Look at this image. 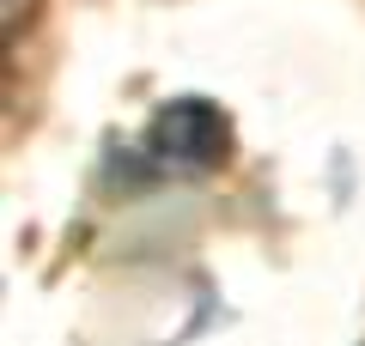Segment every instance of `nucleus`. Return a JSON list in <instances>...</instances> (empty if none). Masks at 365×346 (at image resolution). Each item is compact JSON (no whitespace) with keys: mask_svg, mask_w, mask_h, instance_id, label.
<instances>
[{"mask_svg":"<svg viewBox=\"0 0 365 346\" xmlns=\"http://www.w3.org/2000/svg\"><path fill=\"white\" fill-rule=\"evenodd\" d=\"M232 146V122L213 110L207 98H177L153 115V128H146V152L165 158V164H182V170H207L225 158Z\"/></svg>","mask_w":365,"mask_h":346,"instance_id":"nucleus-1","label":"nucleus"}]
</instances>
